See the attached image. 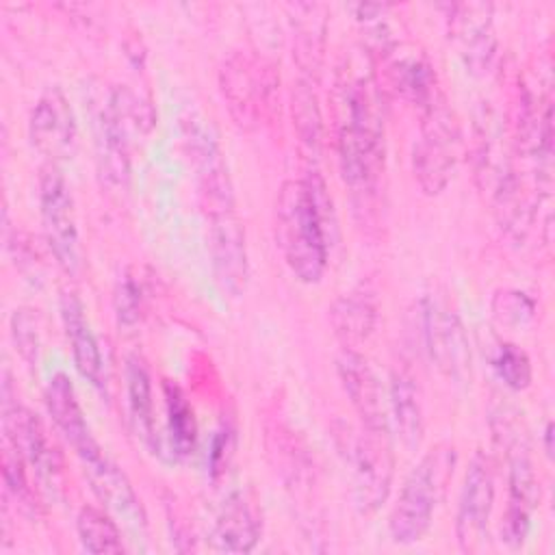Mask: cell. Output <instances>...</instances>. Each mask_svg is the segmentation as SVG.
<instances>
[{"mask_svg": "<svg viewBox=\"0 0 555 555\" xmlns=\"http://www.w3.org/2000/svg\"><path fill=\"white\" fill-rule=\"evenodd\" d=\"M336 238V217L325 180L310 171L286 180L275 199V241L299 282L323 278Z\"/></svg>", "mask_w": 555, "mask_h": 555, "instance_id": "1", "label": "cell"}, {"mask_svg": "<svg viewBox=\"0 0 555 555\" xmlns=\"http://www.w3.org/2000/svg\"><path fill=\"white\" fill-rule=\"evenodd\" d=\"M338 163L353 195L373 197L384 171V115L371 74L343 72L338 82Z\"/></svg>", "mask_w": 555, "mask_h": 555, "instance_id": "2", "label": "cell"}, {"mask_svg": "<svg viewBox=\"0 0 555 555\" xmlns=\"http://www.w3.org/2000/svg\"><path fill=\"white\" fill-rule=\"evenodd\" d=\"M453 464V447L438 444L410 470L388 518V531L397 544H414L427 533L436 505L451 479Z\"/></svg>", "mask_w": 555, "mask_h": 555, "instance_id": "3", "label": "cell"}, {"mask_svg": "<svg viewBox=\"0 0 555 555\" xmlns=\"http://www.w3.org/2000/svg\"><path fill=\"white\" fill-rule=\"evenodd\" d=\"M280 78L273 65L251 52H232L219 67V91L232 121L241 130H256L275 111Z\"/></svg>", "mask_w": 555, "mask_h": 555, "instance_id": "4", "label": "cell"}, {"mask_svg": "<svg viewBox=\"0 0 555 555\" xmlns=\"http://www.w3.org/2000/svg\"><path fill=\"white\" fill-rule=\"evenodd\" d=\"M494 438L507 457V505L501 520V540L509 548H520L531 529V516L540 499L527 436L516 421L505 418L494 425Z\"/></svg>", "mask_w": 555, "mask_h": 555, "instance_id": "5", "label": "cell"}, {"mask_svg": "<svg viewBox=\"0 0 555 555\" xmlns=\"http://www.w3.org/2000/svg\"><path fill=\"white\" fill-rule=\"evenodd\" d=\"M338 449L349 470L356 509L360 514L377 512L386 503L392 486L395 460L390 436L343 427V434H338Z\"/></svg>", "mask_w": 555, "mask_h": 555, "instance_id": "6", "label": "cell"}, {"mask_svg": "<svg viewBox=\"0 0 555 555\" xmlns=\"http://www.w3.org/2000/svg\"><path fill=\"white\" fill-rule=\"evenodd\" d=\"M182 141L191 158L197 193L206 215L234 208L232 180L228 171L225 156L217 141L210 119L189 111L182 115Z\"/></svg>", "mask_w": 555, "mask_h": 555, "instance_id": "7", "label": "cell"}, {"mask_svg": "<svg viewBox=\"0 0 555 555\" xmlns=\"http://www.w3.org/2000/svg\"><path fill=\"white\" fill-rule=\"evenodd\" d=\"M2 429L4 440L24 457L46 488L59 490L63 475V457L50 440L39 416L17 401L13 384L4 373L2 382Z\"/></svg>", "mask_w": 555, "mask_h": 555, "instance_id": "8", "label": "cell"}, {"mask_svg": "<svg viewBox=\"0 0 555 555\" xmlns=\"http://www.w3.org/2000/svg\"><path fill=\"white\" fill-rule=\"evenodd\" d=\"M455 160L457 121L440 98L423 111L421 134L412 147V171L423 193L438 195L449 184Z\"/></svg>", "mask_w": 555, "mask_h": 555, "instance_id": "9", "label": "cell"}, {"mask_svg": "<svg viewBox=\"0 0 555 555\" xmlns=\"http://www.w3.org/2000/svg\"><path fill=\"white\" fill-rule=\"evenodd\" d=\"M39 204L43 234L52 256L67 275H78L82 269V247L76 225L74 197L65 176L56 165H48L41 171Z\"/></svg>", "mask_w": 555, "mask_h": 555, "instance_id": "10", "label": "cell"}, {"mask_svg": "<svg viewBox=\"0 0 555 555\" xmlns=\"http://www.w3.org/2000/svg\"><path fill=\"white\" fill-rule=\"evenodd\" d=\"M421 325L436 369L453 382H466L470 377V343L457 312L438 299H425Z\"/></svg>", "mask_w": 555, "mask_h": 555, "instance_id": "11", "label": "cell"}, {"mask_svg": "<svg viewBox=\"0 0 555 555\" xmlns=\"http://www.w3.org/2000/svg\"><path fill=\"white\" fill-rule=\"evenodd\" d=\"M206 219L212 278L221 293L228 297H241L249 280V256L243 221L234 208L206 215Z\"/></svg>", "mask_w": 555, "mask_h": 555, "instance_id": "12", "label": "cell"}, {"mask_svg": "<svg viewBox=\"0 0 555 555\" xmlns=\"http://www.w3.org/2000/svg\"><path fill=\"white\" fill-rule=\"evenodd\" d=\"M494 505V473L486 455L477 453L464 475L457 514H455V538L464 553H475L488 538L490 514Z\"/></svg>", "mask_w": 555, "mask_h": 555, "instance_id": "13", "label": "cell"}, {"mask_svg": "<svg viewBox=\"0 0 555 555\" xmlns=\"http://www.w3.org/2000/svg\"><path fill=\"white\" fill-rule=\"evenodd\" d=\"M336 371L362 423V429L390 436V421L384 403V390L371 362L360 351L343 347V351L336 358Z\"/></svg>", "mask_w": 555, "mask_h": 555, "instance_id": "14", "label": "cell"}, {"mask_svg": "<svg viewBox=\"0 0 555 555\" xmlns=\"http://www.w3.org/2000/svg\"><path fill=\"white\" fill-rule=\"evenodd\" d=\"M490 2L449 4V37L455 41L464 65L473 74H486L496 59V37L492 28Z\"/></svg>", "mask_w": 555, "mask_h": 555, "instance_id": "15", "label": "cell"}, {"mask_svg": "<svg viewBox=\"0 0 555 555\" xmlns=\"http://www.w3.org/2000/svg\"><path fill=\"white\" fill-rule=\"evenodd\" d=\"M28 134L35 150L50 160L67 158L78 143L74 111L61 87H48L35 102L28 119Z\"/></svg>", "mask_w": 555, "mask_h": 555, "instance_id": "16", "label": "cell"}, {"mask_svg": "<svg viewBox=\"0 0 555 555\" xmlns=\"http://www.w3.org/2000/svg\"><path fill=\"white\" fill-rule=\"evenodd\" d=\"M87 481L93 490V494L104 503L106 509H111L115 516H119L132 531L143 533L145 522V509L126 477V473L102 451V447L80 460Z\"/></svg>", "mask_w": 555, "mask_h": 555, "instance_id": "17", "label": "cell"}, {"mask_svg": "<svg viewBox=\"0 0 555 555\" xmlns=\"http://www.w3.org/2000/svg\"><path fill=\"white\" fill-rule=\"evenodd\" d=\"M262 535V514L251 492H232L221 505L212 529L210 546L217 553H249Z\"/></svg>", "mask_w": 555, "mask_h": 555, "instance_id": "18", "label": "cell"}, {"mask_svg": "<svg viewBox=\"0 0 555 555\" xmlns=\"http://www.w3.org/2000/svg\"><path fill=\"white\" fill-rule=\"evenodd\" d=\"M130 132L132 128L108 93L95 117V154L102 180L115 191L126 189L130 178Z\"/></svg>", "mask_w": 555, "mask_h": 555, "instance_id": "19", "label": "cell"}, {"mask_svg": "<svg viewBox=\"0 0 555 555\" xmlns=\"http://www.w3.org/2000/svg\"><path fill=\"white\" fill-rule=\"evenodd\" d=\"M59 306H61V321L65 327V336L72 347V356L78 373L89 384L104 390V360H102L98 338L85 314L82 299L76 295V291L63 288Z\"/></svg>", "mask_w": 555, "mask_h": 555, "instance_id": "20", "label": "cell"}, {"mask_svg": "<svg viewBox=\"0 0 555 555\" xmlns=\"http://www.w3.org/2000/svg\"><path fill=\"white\" fill-rule=\"evenodd\" d=\"M46 405L52 423L76 451L78 460L100 449V442L93 438L87 416L78 403L74 384L65 373H56L50 377L46 388Z\"/></svg>", "mask_w": 555, "mask_h": 555, "instance_id": "21", "label": "cell"}, {"mask_svg": "<svg viewBox=\"0 0 555 555\" xmlns=\"http://www.w3.org/2000/svg\"><path fill=\"white\" fill-rule=\"evenodd\" d=\"M330 325L336 334V338L349 347L356 349L364 340H369L377 327L379 321V304L373 288L360 284L340 297L334 299L330 306Z\"/></svg>", "mask_w": 555, "mask_h": 555, "instance_id": "22", "label": "cell"}, {"mask_svg": "<svg viewBox=\"0 0 555 555\" xmlns=\"http://www.w3.org/2000/svg\"><path fill=\"white\" fill-rule=\"evenodd\" d=\"M388 421L392 423L397 438L408 451L418 449L425 431V416H423V401L416 386V379L405 371L399 369L390 377V395H388Z\"/></svg>", "mask_w": 555, "mask_h": 555, "instance_id": "23", "label": "cell"}, {"mask_svg": "<svg viewBox=\"0 0 555 555\" xmlns=\"http://www.w3.org/2000/svg\"><path fill=\"white\" fill-rule=\"evenodd\" d=\"M126 397L132 423L141 436V440L160 451V436L156 429L154 416V395H152V379L150 371L141 356L130 353L126 358Z\"/></svg>", "mask_w": 555, "mask_h": 555, "instance_id": "24", "label": "cell"}, {"mask_svg": "<svg viewBox=\"0 0 555 555\" xmlns=\"http://www.w3.org/2000/svg\"><path fill=\"white\" fill-rule=\"evenodd\" d=\"M297 17L295 22V46L293 56L299 65L304 78L310 80V76L319 74L323 50H325V17L321 13V7L317 4H297Z\"/></svg>", "mask_w": 555, "mask_h": 555, "instance_id": "25", "label": "cell"}, {"mask_svg": "<svg viewBox=\"0 0 555 555\" xmlns=\"http://www.w3.org/2000/svg\"><path fill=\"white\" fill-rule=\"evenodd\" d=\"M390 85L403 100L423 111L442 98L436 87V74L423 56L397 59L390 65Z\"/></svg>", "mask_w": 555, "mask_h": 555, "instance_id": "26", "label": "cell"}, {"mask_svg": "<svg viewBox=\"0 0 555 555\" xmlns=\"http://www.w3.org/2000/svg\"><path fill=\"white\" fill-rule=\"evenodd\" d=\"M165 403H167V436L169 451L173 457H189L197 447V423L195 412L184 397V392L171 384H163Z\"/></svg>", "mask_w": 555, "mask_h": 555, "instance_id": "27", "label": "cell"}, {"mask_svg": "<svg viewBox=\"0 0 555 555\" xmlns=\"http://www.w3.org/2000/svg\"><path fill=\"white\" fill-rule=\"evenodd\" d=\"M78 540L89 553H124V540L117 522L102 509L85 505L76 516Z\"/></svg>", "mask_w": 555, "mask_h": 555, "instance_id": "28", "label": "cell"}, {"mask_svg": "<svg viewBox=\"0 0 555 555\" xmlns=\"http://www.w3.org/2000/svg\"><path fill=\"white\" fill-rule=\"evenodd\" d=\"M293 126L299 137V143L317 156L321 150L323 124L319 100L308 78H299L293 89Z\"/></svg>", "mask_w": 555, "mask_h": 555, "instance_id": "29", "label": "cell"}, {"mask_svg": "<svg viewBox=\"0 0 555 555\" xmlns=\"http://www.w3.org/2000/svg\"><path fill=\"white\" fill-rule=\"evenodd\" d=\"M24 457L4 440L2 449V481H4V494L17 505V509L26 516L37 514V499L33 488L28 486Z\"/></svg>", "mask_w": 555, "mask_h": 555, "instance_id": "30", "label": "cell"}, {"mask_svg": "<svg viewBox=\"0 0 555 555\" xmlns=\"http://www.w3.org/2000/svg\"><path fill=\"white\" fill-rule=\"evenodd\" d=\"M492 366L499 379L512 390H525L531 384V360L520 347L512 343L499 345L492 358Z\"/></svg>", "mask_w": 555, "mask_h": 555, "instance_id": "31", "label": "cell"}, {"mask_svg": "<svg viewBox=\"0 0 555 555\" xmlns=\"http://www.w3.org/2000/svg\"><path fill=\"white\" fill-rule=\"evenodd\" d=\"M37 310L30 308H17L11 317V336L15 343L17 353L26 364H37L39 349H41V334L37 323Z\"/></svg>", "mask_w": 555, "mask_h": 555, "instance_id": "32", "label": "cell"}, {"mask_svg": "<svg viewBox=\"0 0 555 555\" xmlns=\"http://www.w3.org/2000/svg\"><path fill=\"white\" fill-rule=\"evenodd\" d=\"M143 284L132 273H124V278L117 282L115 288V317L117 323L124 327H134L143 317Z\"/></svg>", "mask_w": 555, "mask_h": 555, "instance_id": "33", "label": "cell"}, {"mask_svg": "<svg viewBox=\"0 0 555 555\" xmlns=\"http://www.w3.org/2000/svg\"><path fill=\"white\" fill-rule=\"evenodd\" d=\"M492 312L501 323L522 325L533 319L535 304L531 297H527V293L516 291V288H505L494 295Z\"/></svg>", "mask_w": 555, "mask_h": 555, "instance_id": "34", "label": "cell"}, {"mask_svg": "<svg viewBox=\"0 0 555 555\" xmlns=\"http://www.w3.org/2000/svg\"><path fill=\"white\" fill-rule=\"evenodd\" d=\"M232 453H234V427L223 423L215 431L212 444H210V453H208V473H210V477L215 481L228 470Z\"/></svg>", "mask_w": 555, "mask_h": 555, "instance_id": "35", "label": "cell"}, {"mask_svg": "<svg viewBox=\"0 0 555 555\" xmlns=\"http://www.w3.org/2000/svg\"><path fill=\"white\" fill-rule=\"evenodd\" d=\"M544 451L548 457H553V423H546L544 427Z\"/></svg>", "mask_w": 555, "mask_h": 555, "instance_id": "36", "label": "cell"}]
</instances>
